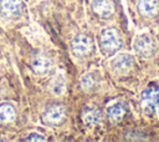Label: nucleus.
Segmentation results:
<instances>
[{
	"mask_svg": "<svg viewBox=\"0 0 159 142\" xmlns=\"http://www.w3.org/2000/svg\"><path fill=\"white\" fill-rule=\"evenodd\" d=\"M98 40H99L101 50L106 55L114 54L122 46V36H120V32L114 26L104 27L101 31Z\"/></svg>",
	"mask_w": 159,
	"mask_h": 142,
	"instance_id": "obj_1",
	"label": "nucleus"
},
{
	"mask_svg": "<svg viewBox=\"0 0 159 142\" xmlns=\"http://www.w3.org/2000/svg\"><path fill=\"white\" fill-rule=\"evenodd\" d=\"M133 50L138 56L149 59L157 51V41L150 34H140L134 39Z\"/></svg>",
	"mask_w": 159,
	"mask_h": 142,
	"instance_id": "obj_2",
	"label": "nucleus"
},
{
	"mask_svg": "<svg viewBox=\"0 0 159 142\" xmlns=\"http://www.w3.org/2000/svg\"><path fill=\"white\" fill-rule=\"evenodd\" d=\"M94 47L93 39L87 34H77L71 41V51L76 57L88 56Z\"/></svg>",
	"mask_w": 159,
	"mask_h": 142,
	"instance_id": "obj_3",
	"label": "nucleus"
},
{
	"mask_svg": "<svg viewBox=\"0 0 159 142\" xmlns=\"http://www.w3.org/2000/svg\"><path fill=\"white\" fill-rule=\"evenodd\" d=\"M135 64V60L132 55L129 54H119L116 55L111 61H109V70L113 75L117 76H123L128 73Z\"/></svg>",
	"mask_w": 159,
	"mask_h": 142,
	"instance_id": "obj_4",
	"label": "nucleus"
},
{
	"mask_svg": "<svg viewBox=\"0 0 159 142\" xmlns=\"http://www.w3.org/2000/svg\"><path fill=\"white\" fill-rule=\"evenodd\" d=\"M67 116V110L62 103H55L48 106L42 113V121L51 127L61 125Z\"/></svg>",
	"mask_w": 159,
	"mask_h": 142,
	"instance_id": "obj_5",
	"label": "nucleus"
},
{
	"mask_svg": "<svg viewBox=\"0 0 159 142\" xmlns=\"http://www.w3.org/2000/svg\"><path fill=\"white\" fill-rule=\"evenodd\" d=\"M52 65H53L52 59L47 54H45V52L36 54L35 56H32V59L30 61L31 70L36 75H40V76L48 73L51 71V69H52Z\"/></svg>",
	"mask_w": 159,
	"mask_h": 142,
	"instance_id": "obj_6",
	"label": "nucleus"
},
{
	"mask_svg": "<svg viewBox=\"0 0 159 142\" xmlns=\"http://www.w3.org/2000/svg\"><path fill=\"white\" fill-rule=\"evenodd\" d=\"M140 106L145 112H153L159 106V87L153 86L144 90L140 96Z\"/></svg>",
	"mask_w": 159,
	"mask_h": 142,
	"instance_id": "obj_7",
	"label": "nucleus"
},
{
	"mask_svg": "<svg viewBox=\"0 0 159 142\" xmlns=\"http://www.w3.org/2000/svg\"><path fill=\"white\" fill-rule=\"evenodd\" d=\"M24 2L21 0H0V16L12 19L21 14Z\"/></svg>",
	"mask_w": 159,
	"mask_h": 142,
	"instance_id": "obj_8",
	"label": "nucleus"
},
{
	"mask_svg": "<svg viewBox=\"0 0 159 142\" xmlns=\"http://www.w3.org/2000/svg\"><path fill=\"white\" fill-rule=\"evenodd\" d=\"M91 10L98 17L108 19L114 14V4L112 0H92Z\"/></svg>",
	"mask_w": 159,
	"mask_h": 142,
	"instance_id": "obj_9",
	"label": "nucleus"
},
{
	"mask_svg": "<svg viewBox=\"0 0 159 142\" xmlns=\"http://www.w3.org/2000/svg\"><path fill=\"white\" fill-rule=\"evenodd\" d=\"M137 10L142 17H154L159 12V0H138Z\"/></svg>",
	"mask_w": 159,
	"mask_h": 142,
	"instance_id": "obj_10",
	"label": "nucleus"
},
{
	"mask_svg": "<svg viewBox=\"0 0 159 142\" xmlns=\"http://www.w3.org/2000/svg\"><path fill=\"white\" fill-rule=\"evenodd\" d=\"M82 122L88 127H94L101 123L102 121V112L96 106H87L83 108L81 113Z\"/></svg>",
	"mask_w": 159,
	"mask_h": 142,
	"instance_id": "obj_11",
	"label": "nucleus"
},
{
	"mask_svg": "<svg viewBox=\"0 0 159 142\" xmlns=\"http://www.w3.org/2000/svg\"><path fill=\"white\" fill-rule=\"evenodd\" d=\"M124 113H125V106L122 102H114V103L109 105L106 111V116L112 123L120 121L122 117L124 116Z\"/></svg>",
	"mask_w": 159,
	"mask_h": 142,
	"instance_id": "obj_12",
	"label": "nucleus"
},
{
	"mask_svg": "<svg viewBox=\"0 0 159 142\" xmlns=\"http://www.w3.org/2000/svg\"><path fill=\"white\" fill-rule=\"evenodd\" d=\"M98 85H99V77L93 72L84 73L80 80V86L84 92L94 91L98 87Z\"/></svg>",
	"mask_w": 159,
	"mask_h": 142,
	"instance_id": "obj_13",
	"label": "nucleus"
},
{
	"mask_svg": "<svg viewBox=\"0 0 159 142\" xmlns=\"http://www.w3.org/2000/svg\"><path fill=\"white\" fill-rule=\"evenodd\" d=\"M47 87L53 96H61L66 91V78L62 75H56L50 80Z\"/></svg>",
	"mask_w": 159,
	"mask_h": 142,
	"instance_id": "obj_14",
	"label": "nucleus"
},
{
	"mask_svg": "<svg viewBox=\"0 0 159 142\" xmlns=\"http://www.w3.org/2000/svg\"><path fill=\"white\" fill-rule=\"evenodd\" d=\"M16 117V110L10 103L0 105V123L11 122Z\"/></svg>",
	"mask_w": 159,
	"mask_h": 142,
	"instance_id": "obj_15",
	"label": "nucleus"
},
{
	"mask_svg": "<svg viewBox=\"0 0 159 142\" xmlns=\"http://www.w3.org/2000/svg\"><path fill=\"white\" fill-rule=\"evenodd\" d=\"M26 141H45V138L39 133H31L29 137H26Z\"/></svg>",
	"mask_w": 159,
	"mask_h": 142,
	"instance_id": "obj_16",
	"label": "nucleus"
}]
</instances>
